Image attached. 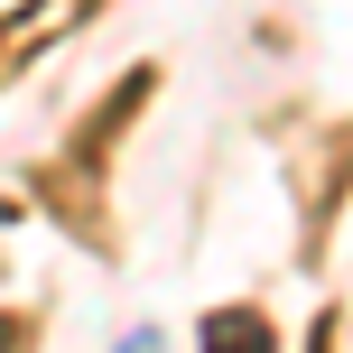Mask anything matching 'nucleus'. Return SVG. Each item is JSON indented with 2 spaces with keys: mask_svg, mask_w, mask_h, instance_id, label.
<instances>
[{
  "mask_svg": "<svg viewBox=\"0 0 353 353\" xmlns=\"http://www.w3.org/2000/svg\"><path fill=\"white\" fill-rule=\"evenodd\" d=\"M205 353H270V325L251 316V307H232V316H205Z\"/></svg>",
  "mask_w": 353,
  "mask_h": 353,
  "instance_id": "f257e3e1",
  "label": "nucleus"
}]
</instances>
